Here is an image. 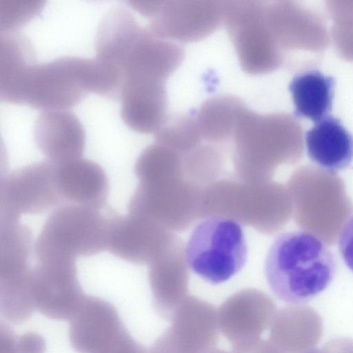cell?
Returning <instances> with one entry per match:
<instances>
[{
  "mask_svg": "<svg viewBox=\"0 0 353 353\" xmlns=\"http://www.w3.org/2000/svg\"><path fill=\"white\" fill-rule=\"evenodd\" d=\"M35 63L28 40L16 31L0 35V99L15 104L19 90L28 68Z\"/></svg>",
  "mask_w": 353,
  "mask_h": 353,
  "instance_id": "d6986e66",
  "label": "cell"
},
{
  "mask_svg": "<svg viewBox=\"0 0 353 353\" xmlns=\"http://www.w3.org/2000/svg\"><path fill=\"white\" fill-rule=\"evenodd\" d=\"M19 219L6 214L0 216V279L21 274L30 269L32 232Z\"/></svg>",
  "mask_w": 353,
  "mask_h": 353,
  "instance_id": "44dd1931",
  "label": "cell"
},
{
  "mask_svg": "<svg viewBox=\"0 0 353 353\" xmlns=\"http://www.w3.org/2000/svg\"><path fill=\"white\" fill-rule=\"evenodd\" d=\"M43 1L0 0V30L15 31L43 8Z\"/></svg>",
  "mask_w": 353,
  "mask_h": 353,
  "instance_id": "cb8c5ba5",
  "label": "cell"
},
{
  "mask_svg": "<svg viewBox=\"0 0 353 353\" xmlns=\"http://www.w3.org/2000/svg\"><path fill=\"white\" fill-rule=\"evenodd\" d=\"M336 270L334 255L317 236L305 231L281 234L267 254L264 272L272 292L292 304L306 303L323 292Z\"/></svg>",
  "mask_w": 353,
  "mask_h": 353,
  "instance_id": "6da1fadb",
  "label": "cell"
},
{
  "mask_svg": "<svg viewBox=\"0 0 353 353\" xmlns=\"http://www.w3.org/2000/svg\"><path fill=\"white\" fill-rule=\"evenodd\" d=\"M120 115L135 132H157L166 121L167 97L164 84L145 83L124 87Z\"/></svg>",
  "mask_w": 353,
  "mask_h": 353,
  "instance_id": "2e32d148",
  "label": "cell"
},
{
  "mask_svg": "<svg viewBox=\"0 0 353 353\" xmlns=\"http://www.w3.org/2000/svg\"><path fill=\"white\" fill-rule=\"evenodd\" d=\"M171 325L149 353H210L219 340L217 310L211 303L188 296L172 314Z\"/></svg>",
  "mask_w": 353,
  "mask_h": 353,
  "instance_id": "52a82bcc",
  "label": "cell"
},
{
  "mask_svg": "<svg viewBox=\"0 0 353 353\" xmlns=\"http://www.w3.org/2000/svg\"><path fill=\"white\" fill-rule=\"evenodd\" d=\"M108 217L107 250L136 265H152L170 249L167 228L148 218L129 213Z\"/></svg>",
  "mask_w": 353,
  "mask_h": 353,
  "instance_id": "9c48e42d",
  "label": "cell"
},
{
  "mask_svg": "<svg viewBox=\"0 0 353 353\" xmlns=\"http://www.w3.org/2000/svg\"><path fill=\"white\" fill-rule=\"evenodd\" d=\"M46 341L39 334L28 332L17 338V353H45Z\"/></svg>",
  "mask_w": 353,
  "mask_h": 353,
  "instance_id": "484cf974",
  "label": "cell"
},
{
  "mask_svg": "<svg viewBox=\"0 0 353 353\" xmlns=\"http://www.w3.org/2000/svg\"><path fill=\"white\" fill-rule=\"evenodd\" d=\"M63 204L49 160L15 170L1 181L0 212L16 217L43 212Z\"/></svg>",
  "mask_w": 353,
  "mask_h": 353,
  "instance_id": "ba28073f",
  "label": "cell"
},
{
  "mask_svg": "<svg viewBox=\"0 0 353 353\" xmlns=\"http://www.w3.org/2000/svg\"><path fill=\"white\" fill-rule=\"evenodd\" d=\"M33 138L37 148L50 161L59 163L82 158L85 133L70 111H43L34 121Z\"/></svg>",
  "mask_w": 353,
  "mask_h": 353,
  "instance_id": "4fadbf2b",
  "label": "cell"
},
{
  "mask_svg": "<svg viewBox=\"0 0 353 353\" xmlns=\"http://www.w3.org/2000/svg\"><path fill=\"white\" fill-rule=\"evenodd\" d=\"M276 313V305L270 296L250 288L228 298L219 307L217 317L223 334L237 345L261 339Z\"/></svg>",
  "mask_w": 353,
  "mask_h": 353,
  "instance_id": "8fae6325",
  "label": "cell"
},
{
  "mask_svg": "<svg viewBox=\"0 0 353 353\" xmlns=\"http://www.w3.org/2000/svg\"><path fill=\"white\" fill-rule=\"evenodd\" d=\"M222 6L223 18L243 70L261 74L273 70L279 61L275 41L261 1H233Z\"/></svg>",
  "mask_w": 353,
  "mask_h": 353,
  "instance_id": "8992f818",
  "label": "cell"
},
{
  "mask_svg": "<svg viewBox=\"0 0 353 353\" xmlns=\"http://www.w3.org/2000/svg\"><path fill=\"white\" fill-rule=\"evenodd\" d=\"M334 80L319 71L310 70L295 76L290 82L297 116L315 123L327 117L331 110Z\"/></svg>",
  "mask_w": 353,
  "mask_h": 353,
  "instance_id": "ffe728a7",
  "label": "cell"
},
{
  "mask_svg": "<svg viewBox=\"0 0 353 353\" xmlns=\"http://www.w3.org/2000/svg\"><path fill=\"white\" fill-rule=\"evenodd\" d=\"M69 338L78 353H146L109 302L86 296L70 321Z\"/></svg>",
  "mask_w": 353,
  "mask_h": 353,
  "instance_id": "5b68a950",
  "label": "cell"
},
{
  "mask_svg": "<svg viewBox=\"0 0 353 353\" xmlns=\"http://www.w3.org/2000/svg\"><path fill=\"white\" fill-rule=\"evenodd\" d=\"M174 254L169 250L150 265L149 270V283L154 307L162 317L167 319H170L188 296V274L183 263L185 259L181 250L173 259Z\"/></svg>",
  "mask_w": 353,
  "mask_h": 353,
  "instance_id": "ac0fdd59",
  "label": "cell"
},
{
  "mask_svg": "<svg viewBox=\"0 0 353 353\" xmlns=\"http://www.w3.org/2000/svg\"><path fill=\"white\" fill-rule=\"evenodd\" d=\"M54 163L56 186L63 203L97 210L105 205L109 181L98 163L83 158Z\"/></svg>",
  "mask_w": 353,
  "mask_h": 353,
  "instance_id": "5bb4252c",
  "label": "cell"
},
{
  "mask_svg": "<svg viewBox=\"0 0 353 353\" xmlns=\"http://www.w3.org/2000/svg\"><path fill=\"white\" fill-rule=\"evenodd\" d=\"M190 268L204 281L223 283L244 267L248 247L241 225L230 217L213 215L199 222L185 247Z\"/></svg>",
  "mask_w": 353,
  "mask_h": 353,
  "instance_id": "3957f363",
  "label": "cell"
},
{
  "mask_svg": "<svg viewBox=\"0 0 353 353\" xmlns=\"http://www.w3.org/2000/svg\"><path fill=\"white\" fill-rule=\"evenodd\" d=\"M83 58L64 56L50 62L34 63L23 80L19 105L35 109L68 110L89 92L85 85Z\"/></svg>",
  "mask_w": 353,
  "mask_h": 353,
  "instance_id": "277c9868",
  "label": "cell"
},
{
  "mask_svg": "<svg viewBox=\"0 0 353 353\" xmlns=\"http://www.w3.org/2000/svg\"><path fill=\"white\" fill-rule=\"evenodd\" d=\"M305 145L312 161L331 173L346 168L353 160V137L332 117L316 122L306 132Z\"/></svg>",
  "mask_w": 353,
  "mask_h": 353,
  "instance_id": "9a60e30c",
  "label": "cell"
},
{
  "mask_svg": "<svg viewBox=\"0 0 353 353\" xmlns=\"http://www.w3.org/2000/svg\"><path fill=\"white\" fill-rule=\"evenodd\" d=\"M229 353H281L270 340L257 339L241 345H233Z\"/></svg>",
  "mask_w": 353,
  "mask_h": 353,
  "instance_id": "4316f807",
  "label": "cell"
},
{
  "mask_svg": "<svg viewBox=\"0 0 353 353\" xmlns=\"http://www.w3.org/2000/svg\"><path fill=\"white\" fill-rule=\"evenodd\" d=\"M0 353H17V339L7 325L1 326Z\"/></svg>",
  "mask_w": 353,
  "mask_h": 353,
  "instance_id": "83f0119b",
  "label": "cell"
},
{
  "mask_svg": "<svg viewBox=\"0 0 353 353\" xmlns=\"http://www.w3.org/2000/svg\"><path fill=\"white\" fill-rule=\"evenodd\" d=\"M339 248L345 263L353 272V216L345 223L341 230Z\"/></svg>",
  "mask_w": 353,
  "mask_h": 353,
  "instance_id": "d4e9b609",
  "label": "cell"
},
{
  "mask_svg": "<svg viewBox=\"0 0 353 353\" xmlns=\"http://www.w3.org/2000/svg\"><path fill=\"white\" fill-rule=\"evenodd\" d=\"M30 269L21 274L0 279V312L8 322L20 324L32 316L35 307Z\"/></svg>",
  "mask_w": 353,
  "mask_h": 353,
  "instance_id": "7402d4cb",
  "label": "cell"
},
{
  "mask_svg": "<svg viewBox=\"0 0 353 353\" xmlns=\"http://www.w3.org/2000/svg\"><path fill=\"white\" fill-rule=\"evenodd\" d=\"M159 1L148 28L157 37L182 41L200 39L213 32L223 17L216 2Z\"/></svg>",
  "mask_w": 353,
  "mask_h": 353,
  "instance_id": "7c38bea8",
  "label": "cell"
},
{
  "mask_svg": "<svg viewBox=\"0 0 353 353\" xmlns=\"http://www.w3.org/2000/svg\"><path fill=\"white\" fill-rule=\"evenodd\" d=\"M321 317L307 306L288 307L276 313L270 340L281 353H304L321 338Z\"/></svg>",
  "mask_w": 353,
  "mask_h": 353,
  "instance_id": "e0dca14e",
  "label": "cell"
},
{
  "mask_svg": "<svg viewBox=\"0 0 353 353\" xmlns=\"http://www.w3.org/2000/svg\"><path fill=\"white\" fill-rule=\"evenodd\" d=\"M108 217L99 210L63 203L46 220L34 251L38 262L75 261L107 250Z\"/></svg>",
  "mask_w": 353,
  "mask_h": 353,
  "instance_id": "7a4b0ae2",
  "label": "cell"
},
{
  "mask_svg": "<svg viewBox=\"0 0 353 353\" xmlns=\"http://www.w3.org/2000/svg\"><path fill=\"white\" fill-rule=\"evenodd\" d=\"M31 281L36 309L52 319L70 321L86 297L75 261L38 262L31 270Z\"/></svg>",
  "mask_w": 353,
  "mask_h": 353,
  "instance_id": "30bf717a",
  "label": "cell"
},
{
  "mask_svg": "<svg viewBox=\"0 0 353 353\" xmlns=\"http://www.w3.org/2000/svg\"><path fill=\"white\" fill-rule=\"evenodd\" d=\"M244 108L239 100L230 97H218L206 102L196 121L201 134L210 140L226 139L234 132Z\"/></svg>",
  "mask_w": 353,
  "mask_h": 353,
  "instance_id": "603a6c76",
  "label": "cell"
}]
</instances>
